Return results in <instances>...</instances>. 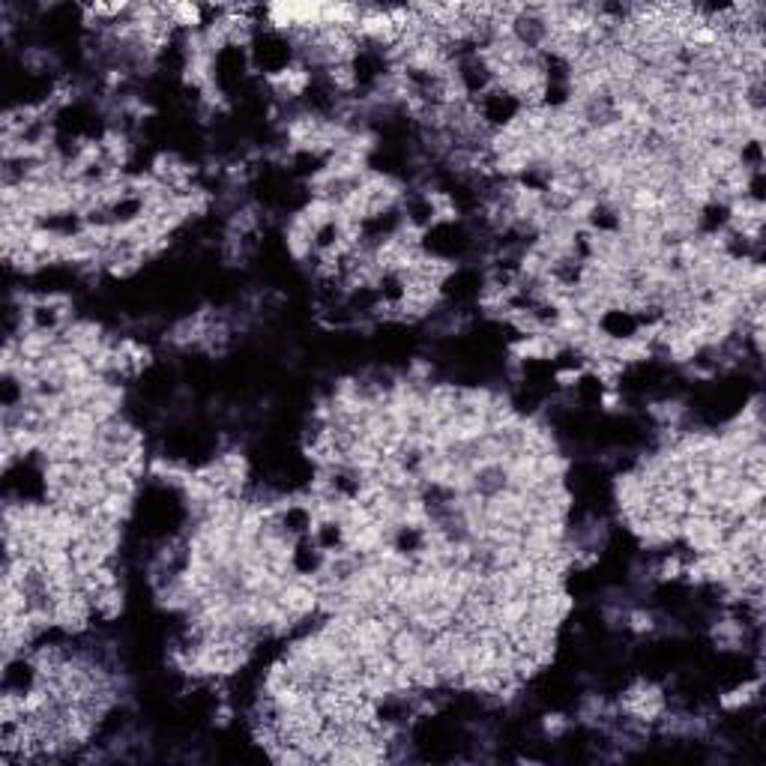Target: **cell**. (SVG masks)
<instances>
[{"mask_svg": "<svg viewBox=\"0 0 766 766\" xmlns=\"http://www.w3.org/2000/svg\"><path fill=\"white\" fill-rule=\"evenodd\" d=\"M758 692H760V679H754V683H746L728 695H721L718 704H721V709H739V707H749L751 700H758Z\"/></svg>", "mask_w": 766, "mask_h": 766, "instance_id": "cell-1", "label": "cell"}, {"mask_svg": "<svg viewBox=\"0 0 766 766\" xmlns=\"http://www.w3.org/2000/svg\"><path fill=\"white\" fill-rule=\"evenodd\" d=\"M542 730L548 733V737H563V733L569 730V718L566 716H545Z\"/></svg>", "mask_w": 766, "mask_h": 766, "instance_id": "cell-2", "label": "cell"}]
</instances>
